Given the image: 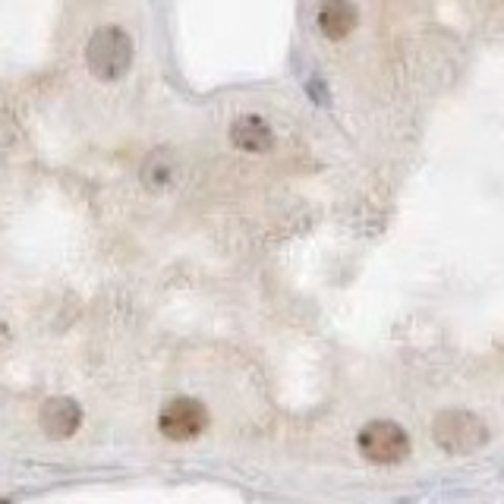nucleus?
<instances>
[{
  "instance_id": "20e7f679",
  "label": "nucleus",
  "mask_w": 504,
  "mask_h": 504,
  "mask_svg": "<svg viewBox=\"0 0 504 504\" xmlns=\"http://www.w3.org/2000/svg\"><path fill=\"white\" fill-rule=\"evenodd\" d=\"M158 429L171 442H192L208 429V410L192 397H174L171 403H164L161 416H158Z\"/></svg>"
},
{
  "instance_id": "423d86ee",
  "label": "nucleus",
  "mask_w": 504,
  "mask_h": 504,
  "mask_svg": "<svg viewBox=\"0 0 504 504\" xmlns=\"http://www.w3.org/2000/svg\"><path fill=\"white\" fill-rule=\"evenodd\" d=\"M231 139L237 149L249 151V155H265L268 149L274 145V133L262 117L249 114V117H240L237 123L231 126Z\"/></svg>"
},
{
  "instance_id": "0eeeda50",
  "label": "nucleus",
  "mask_w": 504,
  "mask_h": 504,
  "mask_svg": "<svg viewBox=\"0 0 504 504\" xmlns=\"http://www.w3.org/2000/svg\"><path fill=\"white\" fill-rule=\"evenodd\" d=\"M356 26V7L350 0H325L319 7V28L325 38L341 41L354 32Z\"/></svg>"
},
{
  "instance_id": "7ed1b4c3",
  "label": "nucleus",
  "mask_w": 504,
  "mask_h": 504,
  "mask_svg": "<svg viewBox=\"0 0 504 504\" xmlns=\"http://www.w3.org/2000/svg\"><path fill=\"white\" fill-rule=\"evenodd\" d=\"M360 454L372 464H401L410 454V438L391 419H375V423L362 426L360 432Z\"/></svg>"
},
{
  "instance_id": "1a4fd4ad",
  "label": "nucleus",
  "mask_w": 504,
  "mask_h": 504,
  "mask_svg": "<svg viewBox=\"0 0 504 504\" xmlns=\"http://www.w3.org/2000/svg\"><path fill=\"white\" fill-rule=\"evenodd\" d=\"M309 95H313L319 104H328V92H325V85H321L319 79H313V82H309Z\"/></svg>"
},
{
  "instance_id": "6e6552de",
  "label": "nucleus",
  "mask_w": 504,
  "mask_h": 504,
  "mask_svg": "<svg viewBox=\"0 0 504 504\" xmlns=\"http://www.w3.org/2000/svg\"><path fill=\"white\" fill-rule=\"evenodd\" d=\"M145 183L151 186V190H161V186H167V180H171V164H167V155H151L149 164H145Z\"/></svg>"
},
{
  "instance_id": "f03ea898",
  "label": "nucleus",
  "mask_w": 504,
  "mask_h": 504,
  "mask_svg": "<svg viewBox=\"0 0 504 504\" xmlns=\"http://www.w3.org/2000/svg\"><path fill=\"white\" fill-rule=\"evenodd\" d=\"M85 61H89V69L98 76V79L110 82L120 79L133 63V41L130 35L123 32L120 26H104L92 35L89 48H85Z\"/></svg>"
},
{
  "instance_id": "f257e3e1",
  "label": "nucleus",
  "mask_w": 504,
  "mask_h": 504,
  "mask_svg": "<svg viewBox=\"0 0 504 504\" xmlns=\"http://www.w3.org/2000/svg\"><path fill=\"white\" fill-rule=\"evenodd\" d=\"M432 435H435L438 448H442L444 454H454V457L476 454V451L489 442L485 423L476 413H467V410H444V413H438L435 426H432Z\"/></svg>"
},
{
  "instance_id": "39448f33",
  "label": "nucleus",
  "mask_w": 504,
  "mask_h": 504,
  "mask_svg": "<svg viewBox=\"0 0 504 504\" xmlns=\"http://www.w3.org/2000/svg\"><path fill=\"white\" fill-rule=\"evenodd\" d=\"M82 423V410L76 401L67 397H51L45 407H41V429L48 432L51 438H67L79 429Z\"/></svg>"
}]
</instances>
